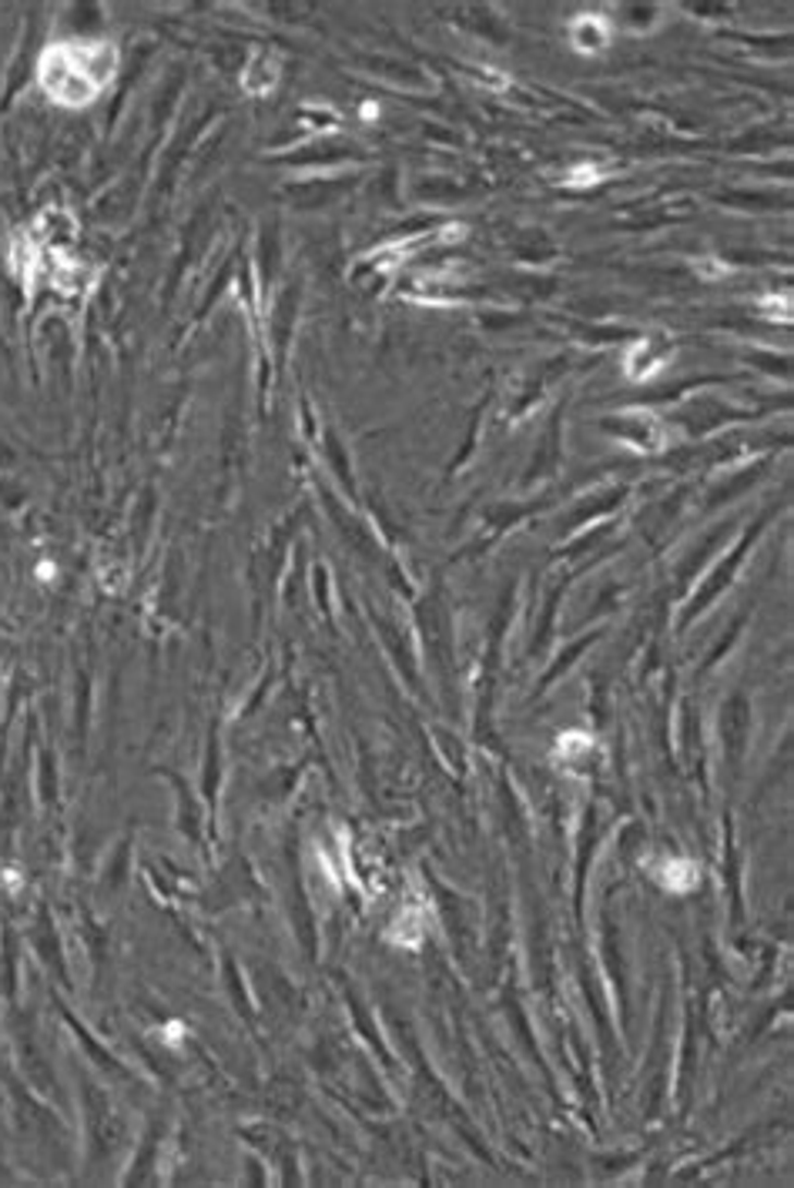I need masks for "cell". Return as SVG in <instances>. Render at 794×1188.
Listing matches in <instances>:
<instances>
[{"label": "cell", "mask_w": 794, "mask_h": 1188, "mask_svg": "<svg viewBox=\"0 0 794 1188\" xmlns=\"http://www.w3.org/2000/svg\"><path fill=\"white\" fill-rule=\"evenodd\" d=\"M118 54L108 40H61L40 54V87L54 105L84 108L111 84Z\"/></svg>", "instance_id": "6da1fadb"}, {"label": "cell", "mask_w": 794, "mask_h": 1188, "mask_svg": "<svg viewBox=\"0 0 794 1188\" xmlns=\"http://www.w3.org/2000/svg\"><path fill=\"white\" fill-rule=\"evenodd\" d=\"M671 362V342L668 335H647L644 342H637L627 355V376L631 379H653L660 369H668Z\"/></svg>", "instance_id": "7a4b0ae2"}, {"label": "cell", "mask_w": 794, "mask_h": 1188, "mask_svg": "<svg viewBox=\"0 0 794 1188\" xmlns=\"http://www.w3.org/2000/svg\"><path fill=\"white\" fill-rule=\"evenodd\" d=\"M610 426L616 429V436L644 452H653L664 445V429H660L657 416H650V413H624V416L610 419Z\"/></svg>", "instance_id": "3957f363"}, {"label": "cell", "mask_w": 794, "mask_h": 1188, "mask_svg": "<svg viewBox=\"0 0 794 1188\" xmlns=\"http://www.w3.org/2000/svg\"><path fill=\"white\" fill-rule=\"evenodd\" d=\"M570 40L581 54H597L610 44V27L597 14H581L577 21L570 24Z\"/></svg>", "instance_id": "277c9868"}]
</instances>
